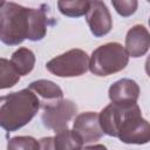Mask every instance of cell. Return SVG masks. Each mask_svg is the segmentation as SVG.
Returning a JSON list of instances; mask_svg holds the SVG:
<instances>
[{"label": "cell", "mask_w": 150, "mask_h": 150, "mask_svg": "<svg viewBox=\"0 0 150 150\" xmlns=\"http://www.w3.org/2000/svg\"><path fill=\"white\" fill-rule=\"evenodd\" d=\"M40 109V101L28 88L0 96V127L15 131L28 124Z\"/></svg>", "instance_id": "cell-1"}, {"label": "cell", "mask_w": 150, "mask_h": 150, "mask_svg": "<svg viewBox=\"0 0 150 150\" xmlns=\"http://www.w3.org/2000/svg\"><path fill=\"white\" fill-rule=\"evenodd\" d=\"M29 8L16 2L5 1L0 8V41L7 46H18L27 39Z\"/></svg>", "instance_id": "cell-2"}, {"label": "cell", "mask_w": 150, "mask_h": 150, "mask_svg": "<svg viewBox=\"0 0 150 150\" xmlns=\"http://www.w3.org/2000/svg\"><path fill=\"white\" fill-rule=\"evenodd\" d=\"M129 55L118 42H108L97 47L89 57V70L96 76H108L123 70Z\"/></svg>", "instance_id": "cell-3"}, {"label": "cell", "mask_w": 150, "mask_h": 150, "mask_svg": "<svg viewBox=\"0 0 150 150\" xmlns=\"http://www.w3.org/2000/svg\"><path fill=\"white\" fill-rule=\"evenodd\" d=\"M117 138L125 144H146L150 141V124L143 118L137 103L128 105L124 110L117 131Z\"/></svg>", "instance_id": "cell-4"}, {"label": "cell", "mask_w": 150, "mask_h": 150, "mask_svg": "<svg viewBox=\"0 0 150 150\" xmlns=\"http://www.w3.org/2000/svg\"><path fill=\"white\" fill-rule=\"evenodd\" d=\"M46 68L57 77H77L89 69V56L84 50L74 48L49 60Z\"/></svg>", "instance_id": "cell-5"}, {"label": "cell", "mask_w": 150, "mask_h": 150, "mask_svg": "<svg viewBox=\"0 0 150 150\" xmlns=\"http://www.w3.org/2000/svg\"><path fill=\"white\" fill-rule=\"evenodd\" d=\"M77 114V105L71 100H62L60 103L52 108L43 109L41 121L47 129L53 130L55 134L68 129V123Z\"/></svg>", "instance_id": "cell-6"}, {"label": "cell", "mask_w": 150, "mask_h": 150, "mask_svg": "<svg viewBox=\"0 0 150 150\" xmlns=\"http://www.w3.org/2000/svg\"><path fill=\"white\" fill-rule=\"evenodd\" d=\"M86 21L95 38L107 35L112 28L111 14L107 5L100 0L89 1V8L86 13Z\"/></svg>", "instance_id": "cell-7"}, {"label": "cell", "mask_w": 150, "mask_h": 150, "mask_svg": "<svg viewBox=\"0 0 150 150\" xmlns=\"http://www.w3.org/2000/svg\"><path fill=\"white\" fill-rule=\"evenodd\" d=\"M73 130L81 137L83 144L96 142L104 135L100 125L98 114L95 111H86L76 115Z\"/></svg>", "instance_id": "cell-8"}, {"label": "cell", "mask_w": 150, "mask_h": 150, "mask_svg": "<svg viewBox=\"0 0 150 150\" xmlns=\"http://www.w3.org/2000/svg\"><path fill=\"white\" fill-rule=\"evenodd\" d=\"M28 89L32 90L40 101V108H52L63 100L62 89L50 80H36L29 83Z\"/></svg>", "instance_id": "cell-9"}, {"label": "cell", "mask_w": 150, "mask_h": 150, "mask_svg": "<svg viewBox=\"0 0 150 150\" xmlns=\"http://www.w3.org/2000/svg\"><path fill=\"white\" fill-rule=\"evenodd\" d=\"M139 86L131 79H121L114 82L108 90V96L111 103L116 104H134L139 97Z\"/></svg>", "instance_id": "cell-10"}, {"label": "cell", "mask_w": 150, "mask_h": 150, "mask_svg": "<svg viewBox=\"0 0 150 150\" xmlns=\"http://www.w3.org/2000/svg\"><path fill=\"white\" fill-rule=\"evenodd\" d=\"M150 47V34L145 26L135 25L125 35L124 49L129 57H141L145 55Z\"/></svg>", "instance_id": "cell-11"}, {"label": "cell", "mask_w": 150, "mask_h": 150, "mask_svg": "<svg viewBox=\"0 0 150 150\" xmlns=\"http://www.w3.org/2000/svg\"><path fill=\"white\" fill-rule=\"evenodd\" d=\"M45 5L39 8H29L28 13V34L27 39L30 41H41L48 28V16L47 11L43 9Z\"/></svg>", "instance_id": "cell-12"}, {"label": "cell", "mask_w": 150, "mask_h": 150, "mask_svg": "<svg viewBox=\"0 0 150 150\" xmlns=\"http://www.w3.org/2000/svg\"><path fill=\"white\" fill-rule=\"evenodd\" d=\"M9 61L20 76H26L33 70L35 66V55L29 48L20 47L13 52Z\"/></svg>", "instance_id": "cell-13"}, {"label": "cell", "mask_w": 150, "mask_h": 150, "mask_svg": "<svg viewBox=\"0 0 150 150\" xmlns=\"http://www.w3.org/2000/svg\"><path fill=\"white\" fill-rule=\"evenodd\" d=\"M55 150H82L83 142L81 137L70 129H64L53 137Z\"/></svg>", "instance_id": "cell-14"}, {"label": "cell", "mask_w": 150, "mask_h": 150, "mask_svg": "<svg viewBox=\"0 0 150 150\" xmlns=\"http://www.w3.org/2000/svg\"><path fill=\"white\" fill-rule=\"evenodd\" d=\"M57 8L61 14L69 18H80L86 15L89 8V1L87 0H61L57 1Z\"/></svg>", "instance_id": "cell-15"}, {"label": "cell", "mask_w": 150, "mask_h": 150, "mask_svg": "<svg viewBox=\"0 0 150 150\" xmlns=\"http://www.w3.org/2000/svg\"><path fill=\"white\" fill-rule=\"evenodd\" d=\"M20 81V75L9 60L0 57V89L14 87Z\"/></svg>", "instance_id": "cell-16"}, {"label": "cell", "mask_w": 150, "mask_h": 150, "mask_svg": "<svg viewBox=\"0 0 150 150\" xmlns=\"http://www.w3.org/2000/svg\"><path fill=\"white\" fill-rule=\"evenodd\" d=\"M7 150H40V143L32 136H15L8 139Z\"/></svg>", "instance_id": "cell-17"}, {"label": "cell", "mask_w": 150, "mask_h": 150, "mask_svg": "<svg viewBox=\"0 0 150 150\" xmlns=\"http://www.w3.org/2000/svg\"><path fill=\"white\" fill-rule=\"evenodd\" d=\"M111 5L114 6L115 11L121 15V16H130L132 15L138 6V2L136 0H120V1H111Z\"/></svg>", "instance_id": "cell-18"}, {"label": "cell", "mask_w": 150, "mask_h": 150, "mask_svg": "<svg viewBox=\"0 0 150 150\" xmlns=\"http://www.w3.org/2000/svg\"><path fill=\"white\" fill-rule=\"evenodd\" d=\"M40 150H55L54 149V144H53V137L48 136V137H42L40 141Z\"/></svg>", "instance_id": "cell-19"}, {"label": "cell", "mask_w": 150, "mask_h": 150, "mask_svg": "<svg viewBox=\"0 0 150 150\" xmlns=\"http://www.w3.org/2000/svg\"><path fill=\"white\" fill-rule=\"evenodd\" d=\"M82 150H108L105 145L103 144H94V145H89V146H86L84 149Z\"/></svg>", "instance_id": "cell-20"}, {"label": "cell", "mask_w": 150, "mask_h": 150, "mask_svg": "<svg viewBox=\"0 0 150 150\" xmlns=\"http://www.w3.org/2000/svg\"><path fill=\"white\" fill-rule=\"evenodd\" d=\"M4 4H5V1H0V8L4 6Z\"/></svg>", "instance_id": "cell-21"}]
</instances>
